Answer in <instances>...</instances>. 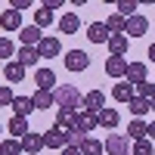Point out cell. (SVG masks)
Wrapping results in <instances>:
<instances>
[{
    "label": "cell",
    "instance_id": "38",
    "mask_svg": "<svg viewBox=\"0 0 155 155\" xmlns=\"http://www.w3.org/2000/svg\"><path fill=\"white\" fill-rule=\"evenodd\" d=\"M44 6H47L50 12H53V9H59V6H62V0H47V3H44Z\"/></svg>",
    "mask_w": 155,
    "mask_h": 155
},
{
    "label": "cell",
    "instance_id": "25",
    "mask_svg": "<svg viewBox=\"0 0 155 155\" xmlns=\"http://www.w3.org/2000/svg\"><path fill=\"white\" fill-rule=\"evenodd\" d=\"M109 53L112 56H124L127 53V34H112L109 37Z\"/></svg>",
    "mask_w": 155,
    "mask_h": 155
},
{
    "label": "cell",
    "instance_id": "30",
    "mask_svg": "<svg viewBox=\"0 0 155 155\" xmlns=\"http://www.w3.org/2000/svg\"><path fill=\"white\" fill-rule=\"evenodd\" d=\"M0 155H22L19 140H0Z\"/></svg>",
    "mask_w": 155,
    "mask_h": 155
},
{
    "label": "cell",
    "instance_id": "8",
    "mask_svg": "<svg viewBox=\"0 0 155 155\" xmlns=\"http://www.w3.org/2000/svg\"><path fill=\"white\" fill-rule=\"evenodd\" d=\"M81 106H84V112H102L106 109V93H102V90H90Z\"/></svg>",
    "mask_w": 155,
    "mask_h": 155
},
{
    "label": "cell",
    "instance_id": "11",
    "mask_svg": "<svg viewBox=\"0 0 155 155\" xmlns=\"http://www.w3.org/2000/svg\"><path fill=\"white\" fill-rule=\"evenodd\" d=\"M74 124H78V112L74 109H59L56 112V127H62V130H74Z\"/></svg>",
    "mask_w": 155,
    "mask_h": 155
},
{
    "label": "cell",
    "instance_id": "32",
    "mask_svg": "<svg viewBox=\"0 0 155 155\" xmlns=\"http://www.w3.org/2000/svg\"><path fill=\"white\" fill-rule=\"evenodd\" d=\"M34 25H37V28H47V25H53V12H50L47 6H41V9L34 12Z\"/></svg>",
    "mask_w": 155,
    "mask_h": 155
},
{
    "label": "cell",
    "instance_id": "33",
    "mask_svg": "<svg viewBox=\"0 0 155 155\" xmlns=\"http://www.w3.org/2000/svg\"><path fill=\"white\" fill-rule=\"evenodd\" d=\"M134 155H155L152 140H137V143H134Z\"/></svg>",
    "mask_w": 155,
    "mask_h": 155
},
{
    "label": "cell",
    "instance_id": "14",
    "mask_svg": "<svg viewBox=\"0 0 155 155\" xmlns=\"http://www.w3.org/2000/svg\"><path fill=\"white\" fill-rule=\"evenodd\" d=\"M124 71H127L124 56H109V59H106V74H112V78H124Z\"/></svg>",
    "mask_w": 155,
    "mask_h": 155
},
{
    "label": "cell",
    "instance_id": "26",
    "mask_svg": "<svg viewBox=\"0 0 155 155\" xmlns=\"http://www.w3.org/2000/svg\"><path fill=\"white\" fill-rule=\"evenodd\" d=\"M3 74H6L9 84H19L22 78H25V68L19 65V62H6V65H3Z\"/></svg>",
    "mask_w": 155,
    "mask_h": 155
},
{
    "label": "cell",
    "instance_id": "24",
    "mask_svg": "<svg viewBox=\"0 0 155 155\" xmlns=\"http://www.w3.org/2000/svg\"><path fill=\"white\" fill-rule=\"evenodd\" d=\"M16 62H19L22 68H28V65H34V62H41V56H37V47H22Z\"/></svg>",
    "mask_w": 155,
    "mask_h": 155
},
{
    "label": "cell",
    "instance_id": "6",
    "mask_svg": "<svg viewBox=\"0 0 155 155\" xmlns=\"http://www.w3.org/2000/svg\"><path fill=\"white\" fill-rule=\"evenodd\" d=\"M19 143H22V152L37 155V152L44 149V134H34V130H28V134H25V137L19 140Z\"/></svg>",
    "mask_w": 155,
    "mask_h": 155
},
{
    "label": "cell",
    "instance_id": "15",
    "mask_svg": "<svg viewBox=\"0 0 155 155\" xmlns=\"http://www.w3.org/2000/svg\"><path fill=\"white\" fill-rule=\"evenodd\" d=\"M96 121H99V127H106V130H112V127H118L121 115L115 112V109H102V112H96Z\"/></svg>",
    "mask_w": 155,
    "mask_h": 155
},
{
    "label": "cell",
    "instance_id": "9",
    "mask_svg": "<svg viewBox=\"0 0 155 155\" xmlns=\"http://www.w3.org/2000/svg\"><path fill=\"white\" fill-rule=\"evenodd\" d=\"M0 28L3 31H22V12H16V9L0 12Z\"/></svg>",
    "mask_w": 155,
    "mask_h": 155
},
{
    "label": "cell",
    "instance_id": "3",
    "mask_svg": "<svg viewBox=\"0 0 155 155\" xmlns=\"http://www.w3.org/2000/svg\"><path fill=\"white\" fill-rule=\"evenodd\" d=\"M146 31H149V19L140 16V12H137V16H130V19H127V25H124V34H127V37H143Z\"/></svg>",
    "mask_w": 155,
    "mask_h": 155
},
{
    "label": "cell",
    "instance_id": "39",
    "mask_svg": "<svg viewBox=\"0 0 155 155\" xmlns=\"http://www.w3.org/2000/svg\"><path fill=\"white\" fill-rule=\"evenodd\" d=\"M59 155H81V149H74V146H65V149H62Z\"/></svg>",
    "mask_w": 155,
    "mask_h": 155
},
{
    "label": "cell",
    "instance_id": "31",
    "mask_svg": "<svg viewBox=\"0 0 155 155\" xmlns=\"http://www.w3.org/2000/svg\"><path fill=\"white\" fill-rule=\"evenodd\" d=\"M134 96H140V99H152V96H155V84H149V81L134 84Z\"/></svg>",
    "mask_w": 155,
    "mask_h": 155
},
{
    "label": "cell",
    "instance_id": "27",
    "mask_svg": "<svg viewBox=\"0 0 155 155\" xmlns=\"http://www.w3.org/2000/svg\"><path fill=\"white\" fill-rule=\"evenodd\" d=\"M78 149H81V155H102V152H106V149H102V143H99V140H93V137H84V143L78 146Z\"/></svg>",
    "mask_w": 155,
    "mask_h": 155
},
{
    "label": "cell",
    "instance_id": "43",
    "mask_svg": "<svg viewBox=\"0 0 155 155\" xmlns=\"http://www.w3.org/2000/svg\"><path fill=\"white\" fill-rule=\"evenodd\" d=\"M0 134H3V124H0Z\"/></svg>",
    "mask_w": 155,
    "mask_h": 155
},
{
    "label": "cell",
    "instance_id": "13",
    "mask_svg": "<svg viewBox=\"0 0 155 155\" xmlns=\"http://www.w3.org/2000/svg\"><path fill=\"white\" fill-rule=\"evenodd\" d=\"M109 28H106V22H93L87 28V41H93V44H109Z\"/></svg>",
    "mask_w": 155,
    "mask_h": 155
},
{
    "label": "cell",
    "instance_id": "10",
    "mask_svg": "<svg viewBox=\"0 0 155 155\" xmlns=\"http://www.w3.org/2000/svg\"><path fill=\"white\" fill-rule=\"evenodd\" d=\"M93 127H99V121H96V112H78V124H74V130L78 134H90Z\"/></svg>",
    "mask_w": 155,
    "mask_h": 155
},
{
    "label": "cell",
    "instance_id": "40",
    "mask_svg": "<svg viewBox=\"0 0 155 155\" xmlns=\"http://www.w3.org/2000/svg\"><path fill=\"white\" fill-rule=\"evenodd\" d=\"M146 140H155V121L149 124V130H146Z\"/></svg>",
    "mask_w": 155,
    "mask_h": 155
},
{
    "label": "cell",
    "instance_id": "7",
    "mask_svg": "<svg viewBox=\"0 0 155 155\" xmlns=\"http://www.w3.org/2000/svg\"><path fill=\"white\" fill-rule=\"evenodd\" d=\"M59 37H41V44H37V56L41 59H53V56H59Z\"/></svg>",
    "mask_w": 155,
    "mask_h": 155
},
{
    "label": "cell",
    "instance_id": "36",
    "mask_svg": "<svg viewBox=\"0 0 155 155\" xmlns=\"http://www.w3.org/2000/svg\"><path fill=\"white\" fill-rule=\"evenodd\" d=\"M12 99H16V93L9 87H0V106H12Z\"/></svg>",
    "mask_w": 155,
    "mask_h": 155
},
{
    "label": "cell",
    "instance_id": "41",
    "mask_svg": "<svg viewBox=\"0 0 155 155\" xmlns=\"http://www.w3.org/2000/svg\"><path fill=\"white\" fill-rule=\"evenodd\" d=\"M149 59L155 62V44H149Z\"/></svg>",
    "mask_w": 155,
    "mask_h": 155
},
{
    "label": "cell",
    "instance_id": "23",
    "mask_svg": "<svg viewBox=\"0 0 155 155\" xmlns=\"http://www.w3.org/2000/svg\"><path fill=\"white\" fill-rule=\"evenodd\" d=\"M146 130H149V124L143 118H134L130 124H127V137H130L134 143H137V140H146Z\"/></svg>",
    "mask_w": 155,
    "mask_h": 155
},
{
    "label": "cell",
    "instance_id": "18",
    "mask_svg": "<svg viewBox=\"0 0 155 155\" xmlns=\"http://www.w3.org/2000/svg\"><path fill=\"white\" fill-rule=\"evenodd\" d=\"M112 96L118 99V102H130L134 99V84L130 81H118V84L112 87Z\"/></svg>",
    "mask_w": 155,
    "mask_h": 155
},
{
    "label": "cell",
    "instance_id": "34",
    "mask_svg": "<svg viewBox=\"0 0 155 155\" xmlns=\"http://www.w3.org/2000/svg\"><path fill=\"white\" fill-rule=\"evenodd\" d=\"M118 16H124V19L137 16V3H134V0H121V3H118Z\"/></svg>",
    "mask_w": 155,
    "mask_h": 155
},
{
    "label": "cell",
    "instance_id": "37",
    "mask_svg": "<svg viewBox=\"0 0 155 155\" xmlns=\"http://www.w3.org/2000/svg\"><path fill=\"white\" fill-rule=\"evenodd\" d=\"M28 6H31V0H12V3H9V9H16V12L28 9Z\"/></svg>",
    "mask_w": 155,
    "mask_h": 155
},
{
    "label": "cell",
    "instance_id": "22",
    "mask_svg": "<svg viewBox=\"0 0 155 155\" xmlns=\"http://www.w3.org/2000/svg\"><path fill=\"white\" fill-rule=\"evenodd\" d=\"M78 28H81V19H78V12H65V16L59 19V31H62V34H74Z\"/></svg>",
    "mask_w": 155,
    "mask_h": 155
},
{
    "label": "cell",
    "instance_id": "4",
    "mask_svg": "<svg viewBox=\"0 0 155 155\" xmlns=\"http://www.w3.org/2000/svg\"><path fill=\"white\" fill-rule=\"evenodd\" d=\"M90 65V56L84 53V50H68L65 53V68L68 71H84Z\"/></svg>",
    "mask_w": 155,
    "mask_h": 155
},
{
    "label": "cell",
    "instance_id": "2",
    "mask_svg": "<svg viewBox=\"0 0 155 155\" xmlns=\"http://www.w3.org/2000/svg\"><path fill=\"white\" fill-rule=\"evenodd\" d=\"M44 146H50V149H65L68 146V130H62V127H50V130L44 134Z\"/></svg>",
    "mask_w": 155,
    "mask_h": 155
},
{
    "label": "cell",
    "instance_id": "28",
    "mask_svg": "<svg viewBox=\"0 0 155 155\" xmlns=\"http://www.w3.org/2000/svg\"><path fill=\"white\" fill-rule=\"evenodd\" d=\"M124 25H127V19H124V16H118V12H112V16L106 19L109 34H124Z\"/></svg>",
    "mask_w": 155,
    "mask_h": 155
},
{
    "label": "cell",
    "instance_id": "1",
    "mask_svg": "<svg viewBox=\"0 0 155 155\" xmlns=\"http://www.w3.org/2000/svg\"><path fill=\"white\" fill-rule=\"evenodd\" d=\"M53 99H56V106H59V109H74V112H78V106L84 102V96L78 93V87H71V84L56 87V90H53Z\"/></svg>",
    "mask_w": 155,
    "mask_h": 155
},
{
    "label": "cell",
    "instance_id": "42",
    "mask_svg": "<svg viewBox=\"0 0 155 155\" xmlns=\"http://www.w3.org/2000/svg\"><path fill=\"white\" fill-rule=\"evenodd\" d=\"M149 112H155V96H152V99H149Z\"/></svg>",
    "mask_w": 155,
    "mask_h": 155
},
{
    "label": "cell",
    "instance_id": "35",
    "mask_svg": "<svg viewBox=\"0 0 155 155\" xmlns=\"http://www.w3.org/2000/svg\"><path fill=\"white\" fill-rule=\"evenodd\" d=\"M9 56H12V41L9 37H0V62L9 59Z\"/></svg>",
    "mask_w": 155,
    "mask_h": 155
},
{
    "label": "cell",
    "instance_id": "5",
    "mask_svg": "<svg viewBox=\"0 0 155 155\" xmlns=\"http://www.w3.org/2000/svg\"><path fill=\"white\" fill-rule=\"evenodd\" d=\"M102 149H106L109 155H130V143H127V137H118V134H112L106 143H102Z\"/></svg>",
    "mask_w": 155,
    "mask_h": 155
},
{
    "label": "cell",
    "instance_id": "17",
    "mask_svg": "<svg viewBox=\"0 0 155 155\" xmlns=\"http://www.w3.org/2000/svg\"><path fill=\"white\" fill-rule=\"evenodd\" d=\"M34 84H37V90H50V87H56V74H53V68H37Z\"/></svg>",
    "mask_w": 155,
    "mask_h": 155
},
{
    "label": "cell",
    "instance_id": "12",
    "mask_svg": "<svg viewBox=\"0 0 155 155\" xmlns=\"http://www.w3.org/2000/svg\"><path fill=\"white\" fill-rule=\"evenodd\" d=\"M124 81H130V84H143V81H146V62H127Z\"/></svg>",
    "mask_w": 155,
    "mask_h": 155
},
{
    "label": "cell",
    "instance_id": "19",
    "mask_svg": "<svg viewBox=\"0 0 155 155\" xmlns=\"http://www.w3.org/2000/svg\"><path fill=\"white\" fill-rule=\"evenodd\" d=\"M31 102H34V109H50V106H56V99H53V90H34V96H31Z\"/></svg>",
    "mask_w": 155,
    "mask_h": 155
},
{
    "label": "cell",
    "instance_id": "16",
    "mask_svg": "<svg viewBox=\"0 0 155 155\" xmlns=\"http://www.w3.org/2000/svg\"><path fill=\"white\" fill-rule=\"evenodd\" d=\"M19 37H22V47H37L44 34H41V28H37V25H28V28L19 31Z\"/></svg>",
    "mask_w": 155,
    "mask_h": 155
},
{
    "label": "cell",
    "instance_id": "29",
    "mask_svg": "<svg viewBox=\"0 0 155 155\" xmlns=\"http://www.w3.org/2000/svg\"><path fill=\"white\" fill-rule=\"evenodd\" d=\"M127 109H130V115H134V118H143V115L149 112V99H140V96H134L130 102H127Z\"/></svg>",
    "mask_w": 155,
    "mask_h": 155
},
{
    "label": "cell",
    "instance_id": "21",
    "mask_svg": "<svg viewBox=\"0 0 155 155\" xmlns=\"http://www.w3.org/2000/svg\"><path fill=\"white\" fill-rule=\"evenodd\" d=\"M12 112H16L19 118H28V115L34 112V102H31V96H16V99H12Z\"/></svg>",
    "mask_w": 155,
    "mask_h": 155
},
{
    "label": "cell",
    "instance_id": "20",
    "mask_svg": "<svg viewBox=\"0 0 155 155\" xmlns=\"http://www.w3.org/2000/svg\"><path fill=\"white\" fill-rule=\"evenodd\" d=\"M6 130L12 134V137H25V134H28L31 130V127H28V118H19V115H12V118H9V124H6Z\"/></svg>",
    "mask_w": 155,
    "mask_h": 155
}]
</instances>
